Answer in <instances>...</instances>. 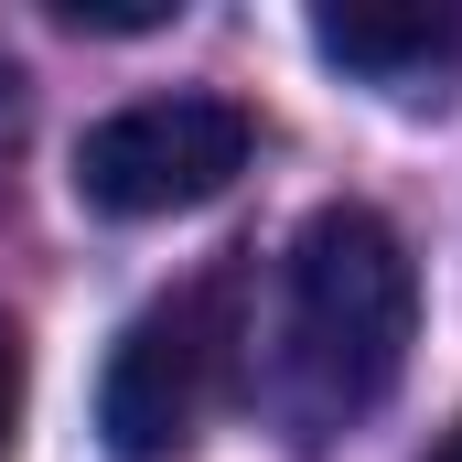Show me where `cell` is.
I'll use <instances>...</instances> for the list:
<instances>
[{
  "label": "cell",
  "mask_w": 462,
  "mask_h": 462,
  "mask_svg": "<svg viewBox=\"0 0 462 462\" xmlns=\"http://www.w3.org/2000/svg\"><path fill=\"white\" fill-rule=\"evenodd\" d=\"M409 334H420L409 236L376 205H323L280 269V420L301 441H334L398 387Z\"/></svg>",
  "instance_id": "cell-1"
},
{
  "label": "cell",
  "mask_w": 462,
  "mask_h": 462,
  "mask_svg": "<svg viewBox=\"0 0 462 462\" xmlns=\"http://www.w3.org/2000/svg\"><path fill=\"white\" fill-rule=\"evenodd\" d=\"M236 291L226 280H194L172 301H151L108 355V387H97V430L118 462H172L194 452V430L226 409L236 387Z\"/></svg>",
  "instance_id": "cell-2"
},
{
  "label": "cell",
  "mask_w": 462,
  "mask_h": 462,
  "mask_svg": "<svg viewBox=\"0 0 462 462\" xmlns=\"http://www.w3.org/2000/svg\"><path fill=\"white\" fill-rule=\"evenodd\" d=\"M247 151H258V118L236 97H140L76 140V194L97 216H183L226 194Z\"/></svg>",
  "instance_id": "cell-3"
},
{
  "label": "cell",
  "mask_w": 462,
  "mask_h": 462,
  "mask_svg": "<svg viewBox=\"0 0 462 462\" xmlns=\"http://www.w3.org/2000/svg\"><path fill=\"white\" fill-rule=\"evenodd\" d=\"M312 43H323L345 76L387 87V97H430L462 65V11H430V0H409V11H323Z\"/></svg>",
  "instance_id": "cell-4"
},
{
  "label": "cell",
  "mask_w": 462,
  "mask_h": 462,
  "mask_svg": "<svg viewBox=\"0 0 462 462\" xmlns=\"http://www.w3.org/2000/svg\"><path fill=\"white\" fill-rule=\"evenodd\" d=\"M11 430H22V334L0 323V462H11Z\"/></svg>",
  "instance_id": "cell-5"
},
{
  "label": "cell",
  "mask_w": 462,
  "mask_h": 462,
  "mask_svg": "<svg viewBox=\"0 0 462 462\" xmlns=\"http://www.w3.org/2000/svg\"><path fill=\"white\" fill-rule=\"evenodd\" d=\"M430 462H462V430H452V441H441V452H430Z\"/></svg>",
  "instance_id": "cell-6"
}]
</instances>
